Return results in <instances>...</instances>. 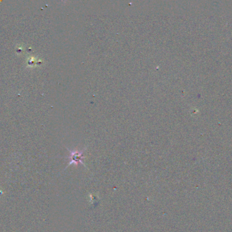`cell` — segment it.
<instances>
[{
    "mask_svg": "<svg viewBox=\"0 0 232 232\" xmlns=\"http://www.w3.org/2000/svg\"><path fill=\"white\" fill-rule=\"evenodd\" d=\"M84 151L85 149L80 151H70V156L69 157V158L71 160L69 165L72 164H78V163H81L84 165L83 162H82V158L84 157L83 155Z\"/></svg>",
    "mask_w": 232,
    "mask_h": 232,
    "instance_id": "cell-1",
    "label": "cell"
}]
</instances>
